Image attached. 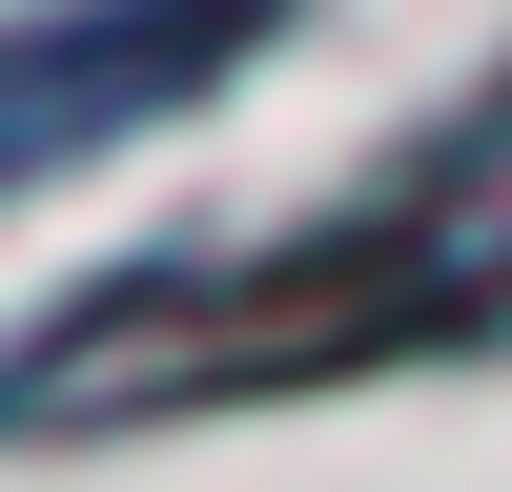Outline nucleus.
I'll return each instance as SVG.
<instances>
[{
  "label": "nucleus",
  "instance_id": "f257e3e1",
  "mask_svg": "<svg viewBox=\"0 0 512 492\" xmlns=\"http://www.w3.org/2000/svg\"><path fill=\"white\" fill-rule=\"evenodd\" d=\"M246 41H267V0H41V21H0V185L123 144V123H185Z\"/></svg>",
  "mask_w": 512,
  "mask_h": 492
},
{
  "label": "nucleus",
  "instance_id": "f03ea898",
  "mask_svg": "<svg viewBox=\"0 0 512 492\" xmlns=\"http://www.w3.org/2000/svg\"><path fill=\"white\" fill-rule=\"evenodd\" d=\"M369 328H512V82L410 164L390 226H369Z\"/></svg>",
  "mask_w": 512,
  "mask_h": 492
}]
</instances>
